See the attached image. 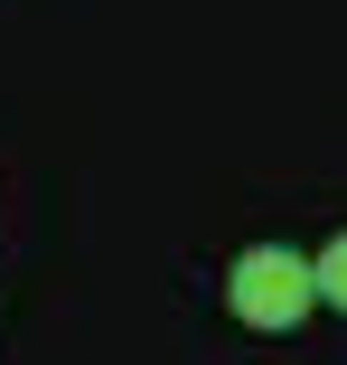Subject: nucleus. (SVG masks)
<instances>
[{
    "label": "nucleus",
    "mask_w": 347,
    "mask_h": 365,
    "mask_svg": "<svg viewBox=\"0 0 347 365\" xmlns=\"http://www.w3.org/2000/svg\"><path fill=\"white\" fill-rule=\"evenodd\" d=\"M226 300H235L244 328H301L310 300H319V262H301L291 244H253L226 272Z\"/></svg>",
    "instance_id": "obj_1"
},
{
    "label": "nucleus",
    "mask_w": 347,
    "mask_h": 365,
    "mask_svg": "<svg viewBox=\"0 0 347 365\" xmlns=\"http://www.w3.org/2000/svg\"><path fill=\"white\" fill-rule=\"evenodd\" d=\"M319 300H328V309H347V235L319 253Z\"/></svg>",
    "instance_id": "obj_2"
}]
</instances>
